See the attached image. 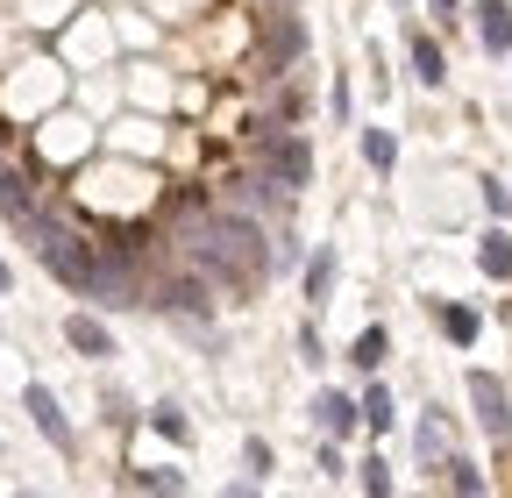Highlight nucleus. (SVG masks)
I'll return each instance as SVG.
<instances>
[{
  "label": "nucleus",
  "instance_id": "nucleus-1",
  "mask_svg": "<svg viewBox=\"0 0 512 498\" xmlns=\"http://www.w3.org/2000/svg\"><path fill=\"white\" fill-rule=\"evenodd\" d=\"M185 249H192V264H200V278H214L228 292H256L271 278V228L249 221L242 207H214L207 221H192Z\"/></svg>",
  "mask_w": 512,
  "mask_h": 498
},
{
  "label": "nucleus",
  "instance_id": "nucleus-2",
  "mask_svg": "<svg viewBox=\"0 0 512 498\" xmlns=\"http://www.w3.org/2000/svg\"><path fill=\"white\" fill-rule=\"evenodd\" d=\"M29 249L43 257V271H57L72 292H86L93 285V264H100V242H86L72 221H57V214H29Z\"/></svg>",
  "mask_w": 512,
  "mask_h": 498
},
{
  "label": "nucleus",
  "instance_id": "nucleus-3",
  "mask_svg": "<svg viewBox=\"0 0 512 498\" xmlns=\"http://www.w3.org/2000/svg\"><path fill=\"white\" fill-rule=\"evenodd\" d=\"M256 157H264V171L278 178V185H292V193H299V185L313 178V150L292 136V129H264V143H256Z\"/></svg>",
  "mask_w": 512,
  "mask_h": 498
},
{
  "label": "nucleus",
  "instance_id": "nucleus-4",
  "mask_svg": "<svg viewBox=\"0 0 512 498\" xmlns=\"http://www.w3.org/2000/svg\"><path fill=\"white\" fill-rule=\"evenodd\" d=\"M470 406H477V427L491 434V442L512 434V392L491 378V370H470Z\"/></svg>",
  "mask_w": 512,
  "mask_h": 498
},
{
  "label": "nucleus",
  "instance_id": "nucleus-5",
  "mask_svg": "<svg viewBox=\"0 0 512 498\" xmlns=\"http://www.w3.org/2000/svg\"><path fill=\"white\" fill-rule=\"evenodd\" d=\"M150 306H164V314H185V321H200V314H214V292H207V278H164V285L150 292Z\"/></svg>",
  "mask_w": 512,
  "mask_h": 498
},
{
  "label": "nucleus",
  "instance_id": "nucleus-6",
  "mask_svg": "<svg viewBox=\"0 0 512 498\" xmlns=\"http://www.w3.org/2000/svg\"><path fill=\"white\" fill-rule=\"evenodd\" d=\"M22 406H29V420H36V427L50 434V449H57V456H72V449H79V434H72V420L57 413V399H50L43 385H29V392H22Z\"/></svg>",
  "mask_w": 512,
  "mask_h": 498
},
{
  "label": "nucleus",
  "instance_id": "nucleus-7",
  "mask_svg": "<svg viewBox=\"0 0 512 498\" xmlns=\"http://www.w3.org/2000/svg\"><path fill=\"white\" fill-rule=\"evenodd\" d=\"M299 50H306V29H299L292 15H271V22H264V57H271V72L299 65Z\"/></svg>",
  "mask_w": 512,
  "mask_h": 498
},
{
  "label": "nucleus",
  "instance_id": "nucleus-8",
  "mask_svg": "<svg viewBox=\"0 0 512 498\" xmlns=\"http://www.w3.org/2000/svg\"><path fill=\"white\" fill-rule=\"evenodd\" d=\"M477 36H484V50H505L512 57V8H505V0H477Z\"/></svg>",
  "mask_w": 512,
  "mask_h": 498
},
{
  "label": "nucleus",
  "instance_id": "nucleus-9",
  "mask_svg": "<svg viewBox=\"0 0 512 498\" xmlns=\"http://www.w3.org/2000/svg\"><path fill=\"white\" fill-rule=\"evenodd\" d=\"M313 420H320V434H328V442H342V434L363 420V406H349L342 392H320V399H313Z\"/></svg>",
  "mask_w": 512,
  "mask_h": 498
},
{
  "label": "nucleus",
  "instance_id": "nucleus-10",
  "mask_svg": "<svg viewBox=\"0 0 512 498\" xmlns=\"http://www.w3.org/2000/svg\"><path fill=\"white\" fill-rule=\"evenodd\" d=\"M0 214H8V221H22V228H29V214H36L29 178H22V171H8V164H0Z\"/></svg>",
  "mask_w": 512,
  "mask_h": 498
},
{
  "label": "nucleus",
  "instance_id": "nucleus-11",
  "mask_svg": "<svg viewBox=\"0 0 512 498\" xmlns=\"http://www.w3.org/2000/svg\"><path fill=\"white\" fill-rule=\"evenodd\" d=\"M64 342H72L79 356H114V335H107L93 314H72V321H64Z\"/></svg>",
  "mask_w": 512,
  "mask_h": 498
},
{
  "label": "nucleus",
  "instance_id": "nucleus-12",
  "mask_svg": "<svg viewBox=\"0 0 512 498\" xmlns=\"http://www.w3.org/2000/svg\"><path fill=\"white\" fill-rule=\"evenodd\" d=\"M406 50H413V79H420V86H441V79H448V57H441V43H434L427 29H420Z\"/></svg>",
  "mask_w": 512,
  "mask_h": 498
},
{
  "label": "nucleus",
  "instance_id": "nucleus-13",
  "mask_svg": "<svg viewBox=\"0 0 512 498\" xmlns=\"http://www.w3.org/2000/svg\"><path fill=\"white\" fill-rule=\"evenodd\" d=\"M477 264H484V278H512V235H505V228H491V235L477 242Z\"/></svg>",
  "mask_w": 512,
  "mask_h": 498
},
{
  "label": "nucleus",
  "instance_id": "nucleus-14",
  "mask_svg": "<svg viewBox=\"0 0 512 498\" xmlns=\"http://www.w3.org/2000/svg\"><path fill=\"white\" fill-rule=\"evenodd\" d=\"M384 356H392V335H384V328H363V335H356V349H349V363H356V370H377Z\"/></svg>",
  "mask_w": 512,
  "mask_h": 498
},
{
  "label": "nucleus",
  "instance_id": "nucleus-15",
  "mask_svg": "<svg viewBox=\"0 0 512 498\" xmlns=\"http://www.w3.org/2000/svg\"><path fill=\"white\" fill-rule=\"evenodd\" d=\"M441 335L456 342V349H470L477 342V314H470V306H441Z\"/></svg>",
  "mask_w": 512,
  "mask_h": 498
},
{
  "label": "nucleus",
  "instance_id": "nucleus-16",
  "mask_svg": "<svg viewBox=\"0 0 512 498\" xmlns=\"http://www.w3.org/2000/svg\"><path fill=\"white\" fill-rule=\"evenodd\" d=\"M328 292H335V257H306V299L328 306Z\"/></svg>",
  "mask_w": 512,
  "mask_h": 498
},
{
  "label": "nucleus",
  "instance_id": "nucleus-17",
  "mask_svg": "<svg viewBox=\"0 0 512 498\" xmlns=\"http://www.w3.org/2000/svg\"><path fill=\"white\" fill-rule=\"evenodd\" d=\"M363 157H370L377 171H392V164H399V136H392V129H363Z\"/></svg>",
  "mask_w": 512,
  "mask_h": 498
},
{
  "label": "nucleus",
  "instance_id": "nucleus-18",
  "mask_svg": "<svg viewBox=\"0 0 512 498\" xmlns=\"http://www.w3.org/2000/svg\"><path fill=\"white\" fill-rule=\"evenodd\" d=\"M413 442H420V463H441V456H448V434H441V420H420V434H413Z\"/></svg>",
  "mask_w": 512,
  "mask_h": 498
},
{
  "label": "nucleus",
  "instance_id": "nucleus-19",
  "mask_svg": "<svg viewBox=\"0 0 512 498\" xmlns=\"http://www.w3.org/2000/svg\"><path fill=\"white\" fill-rule=\"evenodd\" d=\"M363 420H370L377 434H384V427H392V420H399V413H392V392H384V385H377V392L363 399Z\"/></svg>",
  "mask_w": 512,
  "mask_h": 498
},
{
  "label": "nucleus",
  "instance_id": "nucleus-20",
  "mask_svg": "<svg viewBox=\"0 0 512 498\" xmlns=\"http://www.w3.org/2000/svg\"><path fill=\"white\" fill-rule=\"evenodd\" d=\"M128 484H136V491H185V477H178V470H136Z\"/></svg>",
  "mask_w": 512,
  "mask_h": 498
},
{
  "label": "nucleus",
  "instance_id": "nucleus-21",
  "mask_svg": "<svg viewBox=\"0 0 512 498\" xmlns=\"http://www.w3.org/2000/svg\"><path fill=\"white\" fill-rule=\"evenodd\" d=\"M448 491H470V498H477V491H484V477H477V463H463V456H456V463H448Z\"/></svg>",
  "mask_w": 512,
  "mask_h": 498
},
{
  "label": "nucleus",
  "instance_id": "nucleus-22",
  "mask_svg": "<svg viewBox=\"0 0 512 498\" xmlns=\"http://www.w3.org/2000/svg\"><path fill=\"white\" fill-rule=\"evenodd\" d=\"M484 207H491V214H512V193H505L498 178H484Z\"/></svg>",
  "mask_w": 512,
  "mask_h": 498
},
{
  "label": "nucleus",
  "instance_id": "nucleus-23",
  "mask_svg": "<svg viewBox=\"0 0 512 498\" xmlns=\"http://www.w3.org/2000/svg\"><path fill=\"white\" fill-rule=\"evenodd\" d=\"M363 491L384 498V491H392V470H384V463H363Z\"/></svg>",
  "mask_w": 512,
  "mask_h": 498
},
{
  "label": "nucleus",
  "instance_id": "nucleus-24",
  "mask_svg": "<svg viewBox=\"0 0 512 498\" xmlns=\"http://www.w3.org/2000/svg\"><path fill=\"white\" fill-rule=\"evenodd\" d=\"M427 8L441 15V29H448V22H456V0H427Z\"/></svg>",
  "mask_w": 512,
  "mask_h": 498
},
{
  "label": "nucleus",
  "instance_id": "nucleus-25",
  "mask_svg": "<svg viewBox=\"0 0 512 498\" xmlns=\"http://www.w3.org/2000/svg\"><path fill=\"white\" fill-rule=\"evenodd\" d=\"M0 292H8V264H0Z\"/></svg>",
  "mask_w": 512,
  "mask_h": 498
}]
</instances>
